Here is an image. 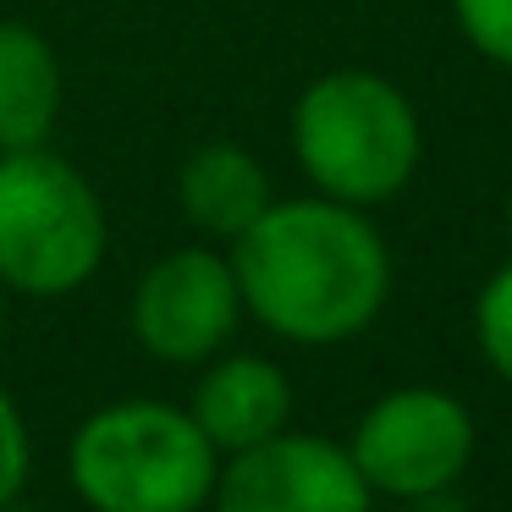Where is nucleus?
<instances>
[{
    "mask_svg": "<svg viewBox=\"0 0 512 512\" xmlns=\"http://www.w3.org/2000/svg\"><path fill=\"white\" fill-rule=\"evenodd\" d=\"M507 232H512V193H507Z\"/></svg>",
    "mask_w": 512,
    "mask_h": 512,
    "instance_id": "dca6fc26",
    "label": "nucleus"
},
{
    "mask_svg": "<svg viewBox=\"0 0 512 512\" xmlns=\"http://www.w3.org/2000/svg\"><path fill=\"white\" fill-rule=\"evenodd\" d=\"M177 204L199 232L232 243V237L248 232L276 199H270L265 166H259L243 144H204L177 177Z\"/></svg>",
    "mask_w": 512,
    "mask_h": 512,
    "instance_id": "9d476101",
    "label": "nucleus"
},
{
    "mask_svg": "<svg viewBox=\"0 0 512 512\" xmlns=\"http://www.w3.org/2000/svg\"><path fill=\"white\" fill-rule=\"evenodd\" d=\"M0 512H28V507H17V501H12V507H0Z\"/></svg>",
    "mask_w": 512,
    "mask_h": 512,
    "instance_id": "f3484780",
    "label": "nucleus"
},
{
    "mask_svg": "<svg viewBox=\"0 0 512 512\" xmlns=\"http://www.w3.org/2000/svg\"><path fill=\"white\" fill-rule=\"evenodd\" d=\"M463 39L496 67H512V0H452Z\"/></svg>",
    "mask_w": 512,
    "mask_h": 512,
    "instance_id": "f8f14e48",
    "label": "nucleus"
},
{
    "mask_svg": "<svg viewBox=\"0 0 512 512\" xmlns=\"http://www.w3.org/2000/svg\"><path fill=\"white\" fill-rule=\"evenodd\" d=\"M188 413L215 452H243V446H259L276 430H287L292 380L259 353H232L199 375Z\"/></svg>",
    "mask_w": 512,
    "mask_h": 512,
    "instance_id": "6e6552de",
    "label": "nucleus"
},
{
    "mask_svg": "<svg viewBox=\"0 0 512 512\" xmlns=\"http://www.w3.org/2000/svg\"><path fill=\"white\" fill-rule=\"evenodd\" d=\"M28 468H34V441H28V424L17 413V402L0 391V507H12L28 485Z\"/></svg>",
    "mask_w": 512,
    "mask_h": 512,
    "instance_id": "ddd939ff",
    "label": "nucleus"
},
{
    "mask_svg": "<svg viewBox=\"0 0 512 512\" xmlns=\"http://www.w3.org/2000/svg\"><path fill=\"white\" fill-rule=\"evenodd\" d=\"M61 116V61L28 23H0V155L50 144Z\"/></svg>",
    "mask_w": 512,
    "mask_h": 512,
    "instance_id": "1a4fd4ad",
    "label": "nucleus"
},
{
    "mask_svg": "<svg viewBox=\"0 0 512 512\" xmlns=\"http://www.w3.org/2000/svg\"><path fill=\"white\" fill-rule=\"evenodd\" d=\"M369 501L375 490L364 485L347 446L292 430L226 452L210 490L215 512H369Z\"/></svg>",
    "mask_w": 512,
    "mask_h": 512,
    "instance_id": "423d86ee",
    "label": "nucleus"
},
{
    "mask_svg": "<svg viewBox=\"0 0 512 512\" xmlns=\"http://www.w3.org/2000/svg\"><path fill=\"white\" fill-rule=\"evenodd\" d=\"M243 309L298 347L369 331L391 292V254L364 210L342 199H281L232 237Z\"/></svg>",
    "mask_w": 512,
    "mask_h": 512,
    "instance_id": "f257e3e1",
    "label": "nucleus"
},
{
    "mask_svg": "<svg viewBox=\"0 0 512 512\" xmlns=\"http://www.w3.org/2000/svg\"><path fill=\"white\" fill-rule=\"evenodd\" d=\"M397 512H424V507H419V501H408V507H397Z\"/></svg>",
    "mask_w": 512,
    "mask_h": 512,
    "instance_id": "2eb2a0df",
    "label": "nucleus"
},
{
    "mask_svg": "<svg viewBox=\"0 0 512 512\" xmlns=\"http://www.w3.org/2000/svg\"><path fill=\"white\" fill-rule=\"evenodd\" d=\"M292 149L325 199L353 210L397 199L424 155L408 94L380 72H325L292 105Z\"/></svg>",
    "mask_w": 512,
    "mask_h": 512,
    "instance_id": "7ed1b4c3",
    "label": "nucleus"
},
{
    "mask_svg": "<svg viewBox=\"0 0 512 512\" xmlns=\"http://www.w3.org/2000/svg\"><path fill=\"white\" fill-rule=\"evenodd\" d=\"M353 463L375 496L435 501L474 463V413L435 386L386 391L353 430Z\"/></svg>",
    "mask_w": 512,
    "mask_h": 512,
    "instance_id": "39448f33",
    "label": "nucleus"
},
{
    "mask_svg": "<svg viewBox=\"0 0 512 512\" xmlns=\"http://www.w3.org/2000/svg\"><path fill=\"white\" fill-rule=\"evenodd\" d=\"M105 204L72 160L39 149L0 155V287L67 298L105 265Z\"/></svg>",
    "mask_w": 512,
    "mask_h": 512,
    "instance_id": "20e7f679",
    "label": "nucleus"
},
{
    "mask_svg": "<svg viewBox=\"0 0 512 512\" xmlns=\"http://www.w3.org/2000/svg\"><path fill=\"white\" fill-rule=\"evenodd\" d=\"M474 331H479V347H485L490 369L512 386V259L485 281V287H479Z\"/></svg>",
    "mask_w": 512,
    "mask_h": 512,
    "instance_id": "9b49d317",
    "label": "nucleus"
},
{
    "mask_svg": "<svg viewBox=\"0 0 512 512\" xmlns=\"http://www.w3.org/2000/svg\"><path fill=\"white\" fill-rule=\"evenodd\" d=\"M67 468L94 512H204L221 452L188 408L127 397L78 424Z\"/></svg>",
    "mask_w": 512,
    "mask_h": 512,
    "instance_id": "f03ea898",
    "label": "nucleus"
},
{
    "mask_svg": "<svg viewBox=\"0 0 512 512\" xmlns=\"http://www.w3.org/2000/svg\"><path fill=\"white\" fill-rule=\"evenodd\" d=\"M0 336H6V298H0Z\"/></svg>",
    "mask_w": 512,
    "mask_h": 512,
    "instance_id": "4468645a",
    "label": "nucleus"
},
{
    "mask_svg": "<svg viewBox=\"0 0 512 512\" xmlns=\"http://www.w3.org/2000/svg\"><path fill=\"white\" fill-rule=\"evenodd\" d=\"M243 314L232 259L210 248H177L160 265H149L133 287V336L160 364H204L226 347Z\"/></svg>",
    "mask_w": 512,
    "mask_h": 512,
    "instance_id": "0eeeda50",
    "label": "nucleus"
}]
</instances>
